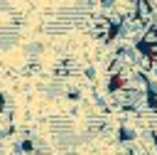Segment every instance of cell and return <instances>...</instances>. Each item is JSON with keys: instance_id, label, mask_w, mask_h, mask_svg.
<instances>
[{"instance_id": "7a4b0ae2", "label": "cell", "mask_w": 157, "mask_h": 155, "mask_svg": "<svg viewBox=\"0 0 157 155\" xmlns=\"http://www.w3.org/2000/svg\"><path fill=\"white\" fill-rule=\"evenodd\" d=\"M12 133H15L12 113H7V111H0V135H2V138H7V135H12Z\"/></svg>"}, {"instance_id": "6da1fadb", "label": "cell", "mask_w": 157, "mask_h": 155, "mask_svg": "<svg viewBox=\"0 0 157 155\" xmlns=\"http://www.w3.org/2000/svg\"><path fill=\"white\" fill-rule=\"evenodd\" d=\"M20 42V27H12V25H2L0 27V49H12L15 44Z\"/></svg>"}, {"instance_id": "3957f363", "label": "cell", "mask_w": 157, "mask_h": 155, "mask_svg": "<svg viewBox=\"0 0 157 155\" xmlns=\"http://www.w3.org/2000/svg\"><path fill=\"white\" fill-rule=\"evenodd\" d=\"M25 52H27L29 59H37V54H42V44H39V42H32V44L25 47Z\"/></svg>"}]
</instances>
